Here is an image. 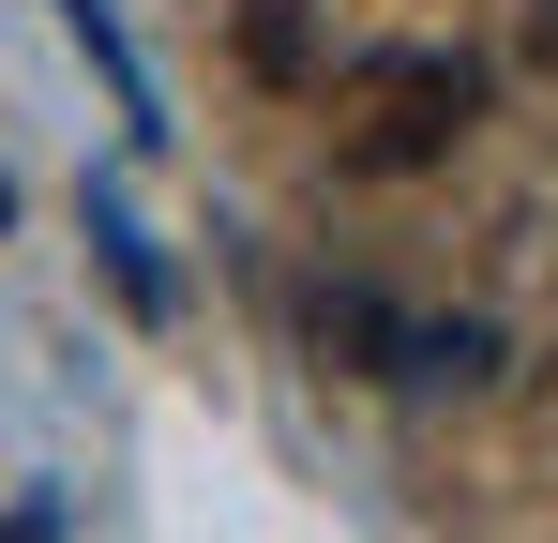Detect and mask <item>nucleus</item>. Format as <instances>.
<instances>
[{"label":"nucleus","mask_w":558,"mask_h":543,"mask_svg":"<svg viewBox=\"0 0 558 543\" xmlns=\"http://www.w3.org/2000/svg\"><path fill=\"white\" fill-rule=\"evenodd\" d=\"M468 121H483V61H453V46H377V61H348L332 76V167H438Z\"/></svg>","instance_id":"1"},{"label":"nucleus","mask_w":558,"mask_h":543,"mask_svg":"<svg viewBox=\"0 0 558 543\" xmlns=\"http://www.w3.org/2000/svg\"><path fill=\"white\" fill-rule=\"evenodd\" d=\"M529 438L558 452V348H544V377H529Z\"/></svg>","instance_id":"2"},{"label":"nucleus","mask_w":558,"mask_h":543,"mask_svg":"<svg viewBox=\"0 0 558 543\" xmlns=\"http://www.w3.org/2000/svg\"><path fill=\"white\" fill-rule=\"evenodd\" d=\"M529 61H544V76H558V0H529Z\"/></svg>","instance_id":"3"}]
</instances>
